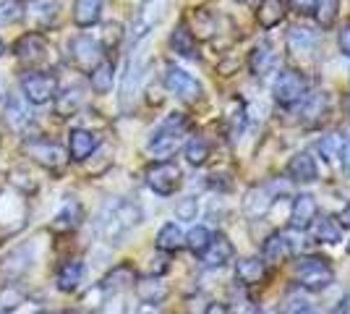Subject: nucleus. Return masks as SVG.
I'll return each instance as SVG.
<instances>
[{
	"label": "nucleus",
	"instance_id": "603ef678",
	"mask_svg": "<svg viewBox=\"0 0 350 314\" xmlns=\"http://www.w3.org/2000/svg\"><path fill=\"white\" fill-rule=\"evenodd\" d=\"M337 223L342 225V228H350V205L340 209V218H337Z\"/></svg>",
	"mask_w": 350,
	"mask_h": 314
},
{
	"label": "nucleus",
	"instance_id": "37998d69",
	"mask_svg": "<svg viewBox=\"0 0 350 314\" xmlns=\"http://www.w3.org/2000/svg\"><path fill=\"white\" fill-rule=\"evenodd\" d=\"M11 183H14L21 194H34V192L40 189L37 181L31 179L27 170H14V173H11Z\"/></svg>",
	"mask_w": 350,
	"mask_h": 314
},
{
	"label": "nucleus",
	"instance_id": "09e8293b",
	"mask_svg": "<svg viewBox=\"0 0 350 314\" xmlns=\"http://www.w3.org/2000/svg\"><path fill=\"white\" fill-rule=\"evenodd\" d=\"M291 3L298 14H311V11H314V5H317V0H291Z\"/></svg>",
	"mask_w": 350,
	"mask_h": 314
},
{
	"label": "nucleus",
	"instance_id": "6e6552de",
	"mask_svg": "<svg viewBox=\"0 0 350 314\" xmlns=\"http://www.w3.org/2000/svg\"><path fill=\"white\" fill-rule=\"evenodd\" d=\"M306 79L298 74V71H280L275 84H272V94H275V103L282 107H295L301 105V100L306 97Z\"/></svg>",
	"mask_w": 350,
	"mask_h": 314
},
{
	"label": "nucleus",
	"instance_id": "5701e85b",
	"mask_svg": "<svg viewBox=\"0 0 350 314\" xmlns=\"http://www.w3.org/2000/svg\"><path fill=\"white\" fill-rule=\"evenodd\" d=\"M31 262H34V244H24V246H18L14 249L11 254L5 257V262L0 265L3 270V275H8V278H21L27 270L31 267Z\"/></svg>",
	"mask_w": 350,
	"mask_h": 314
},
{
	"label": "nucleus",
	"instance_id": "1a4fd4ad",
	"mask_svg": "<svg viewBox=\"0 0 350 314\" xmlns=\"http://www.w3.org/2000/svg\"><path fill=\"white\" fill-rule=\"evenodd\" d=\"M162 81H165L167 92L175 94L178 100H183V103H196V100H202V94H204L202 84H199L189 71H183V68H178V66H167Z\"/></svg>",
	"mask_w": 350,
	"mask_h": 314
},
{
	"label": "nucleus",
	"instance_id": "2eb2a0df",
	"mask_svg": "<svg viewBox=\"0 0 350 314\" xmlns=\"http://www.w3.org/2000/svg\"><path fill=\"white\" fill-rule=\"evenodd\" d=\"M319 218V202L311 194H298L291 205V228L293 231H308Z\"/></svg>",
	"mask_w": 350,
	"mask_h": 314
},
{
	"label": "nucleus",
	"instance_id": "a878e982",
	"mask_svg": "<svg viewBox=\"0 0 350 314\" xmlns=\"http://www.w3.org/2000/svg\"><path fill=\"white\" fill-rule=\"evenodd\" d=\"M167 293H170V288L157 275H149L144 280H136V296H139L142 304H157L160 306L162 301L167 299Z\"/></svg>",
	"mask_w": 350,
	"mask_h": 314
},
{
	"label": "nucleus",
	"instance_id": "ddd939ff",
	"mask_svg": "<svg viewBox=\"0 0 350 314\" xmlns=\"http://www.w3.org/2000/svg\"><path fill=\"white\" fill-rule=\"evenodd\" d=\"M14 53L18 55V60L27 63V66H40V63H44V60L50 58V47H47V42L42 40V34H37V31L24 34V37L16 42Z\"/></svg>",
	"mask_w": 350,
	"mask_h": 314
},
{
	"label": "nucleus",
	"instance_id": "4be33fe9",
	"mask_svg": "<svg viewBox=\"0 0 350 314\" xmlns=\"http://www.w3.org/2000/svg\"><path fill=\"white\" fill-rule=\"evenodd\" d=\"M288 179L295 183H314L319 179V168L317 160L311 157V152H295L288 163Z\"/></svg>",
	"mask_w": 350,
	"mask_h": 314
},
{
	"label": "nucleus",
	"instance_id": "3c124183",
	"mask_svg": "<svg viewBox=\"0 0 350 314\" xmlns=\"http://www.w3.org/2000/svg\"><path fill=\"white\" fill-rule=\"evenodd\" d=\"M329 314H350V293H345L342 299L337 301V304H335V309H332V312H329Z\"/></svg>",
	"mask_w": 350,
	"mask_h": 314
},
{
	"label": "nucleus",
	"instance_id": "4468645a",
	"mask_svg": "<svg viewBox=\"0 0 350 314\" xmlns=\"http://www.w3.org/2000/svg\"><path fill=\"white\" fill-rule=\"evenodd\" d=\"M233 259H235L233 241L228 239L225 233H212V241H209V246H206L204 254H202L204 267H209V270L225 267V265H230Z\"/></svg>",
	"mask_w": 350,
	"mask_h": 314
},
{
	"label": "nucleus",
	"instance_id": "de8ad7c7",
	"mask_svg": "<svg viewBox=\"0 0 350 314\" xmlns=\"http://www.w3.org/2000/svg\"><path fill=\"white\" fill-rule=\"evenodd\" d=\"M167 270H170V262H167L165 257H154V259H152V265H149V272H152V275H157V278H162Z\"/></svg>",
	"mask_w": 350,
	"mask_h": 314
},
{
	"label": "nucleus",
	"instance_id": "4d7b16f0",
	"mask_svg": "<svg viewBox=\"0 0 350 314\" xmlns=\"http://www.w3.org/2000/svg\"><path fill=\"white\" fill-rule=\"evenodd\" d=\"M235 3H243V5H246V3H251V0H235Z\"/></svg>",
	"mask_w": 350,
	"mask_h": 314
},
{
	"label": "nucleus",
	"instance_id": "bf43d9fd",
	"mask_svg": "<svg viewBox=\"0 0 350 314\" xmlns=\"http://www.w3.org/2000/svg\"><path fill=\"white\" fill-rule=\"evenodd\" d=\"M63 314H79V312H63Z\"/></svg>",
	"mask_w": 350,
	"mask_h": 314
},
{
	"label": "nucleus",
	"instance_id": "f03ea898",
	"mask_svg": "<svg viewBox=\"0 0 350 314\" xmlns=\"http://www.w3.org/2000/svg\"><path fill=\"white\" fill-rule=\"evenodd\" d=\"M186 131H189V120H186L183 113L167 116V118L162 120L160 126L152 131L149 142H146V152H149L152 157H157V160H167V157L180 147Z\"/></svg>",
	"mask_w": 350,
	"mask_h": 314
},
{
	"label": "nucleus",
	"instance_id": "680f3d73",
	"mask_svg": "<svg viewBox=\"0 0 350 314\" xmlns=\"http://www.w3.org/2000/svg\"><path fill=\"white\" fill-rule=\"evenodd\" d=\"M0 314H8V312H0Z\"/></svg>",
	"mask_w": 350,
	"mask_h": 314
},
{
	"label": "nucleus",
	"instance_id": "2f4dec72",
	"mask_svg": "<svg viewBox=\"0 0 350 314\" xmlns=\"http://www.w3.org/2000/svg\"><path fill=\"white\" fill-rule=\"evenodd\" d=\"M248 68L254 76H267L272 68H275V53L267 42H259V45L251 50L248 55Z\"/></svg>",
	"mask_w": 350,
	"mask_h": 314
},
{
	"label": "nucleus",
	"instance_id": "8fccbe9b",
	"mask_svg": "<svg viewBox=\"0 0 350 314\" xmlns=\"http://www.w3.org/2000/svg\"><path fill=\"white\" fill-rule=\"evenodd\" d=\"M340 50H342V55L350 58V24L342 27V31H340Z\"/></svg>",
	"mask_w": 350,
	"mask_h": 314
},
{
	"label": "nucleus",
	"instance_id": "c03bdc74",
	"mask_svg": "<svg viewBox=\"0 0 350 314\" xmlns=\"http://www.w3.org/2000/svg\"><path fill=\"white\" fill-rule=\"evenodd\" d=\"M97 314H126V301L118 299V296H110V299L97 309Z\"/></svg>",
	"mask_w": 350,
	"mask_h": 314
},
{
	"label": "nucleus",
	"instance_id": "13d9d810",
	"mask_svg": "<svg viewBox=\"0 0 350 314\" xmlns=\"http://www.w3.org/2000/svg\"><path fill=\"white\" fill-rule=\"evenodd\" d=\"M0 92H3V79H0Z\"/></svg>",
	"mask_w": 350,
	"mask_h": 314
},
{
	"label": "nucleus",
	"instance_id": "412c9836",
	"mask_svg": "<svg viewBox=\"0 0 350 314\" xmlns=\"http://www.w3.org/2000/svg\"><path fill=\"white\" fill-rule=\"evenodd\" d=\"M329 107H332L329 92H314V94H306V97L301 100V120L308 123V126H311V123H321V120L327 118Z\"/></svg>",
	"mask_w": 350,
	"mask_h": 314
},
{
	"label": "nucleus",
	"instance_id": "dca6fc26",
	"mask_svg": "<svg viewBox=\"0 0 350 314\" xmlns=\"http://www.w3.org/2000/svg\"><path fill=\"white\" fill-rule=\"evenodd\" d=\"M272 205H275V194L269 192V186H254L243 196L241 209H243L246 220H262V218H267V212L272 209Z\"/></svg>",
	"mask_w": 350,
	"mask_h": 314
},
{
	"label": "nucleus",
	"instance_id": "b1692460",
	"mask_svg": "<svg viewBox=\"0 0 350 314\" xmlns=\"http://www.w3.org/2000/svg\"><path fill=\"white\" fill-rule=\"evenodd\" d=\"M133 283H136V270H133V265H129V262L113 267L103 280H100V285L105 288L107 296H116V293H120L123 288H129V285H133Z\"/></svg>",
	"mask_w": 350,
	"mask_h": 314
},
{
	"label": "nucleus",
	"instance_id": "7c9ffc66",
	"mask_svg": "<svg viewBox=\"0 0 350 314\" xmlns=\"http://www.w3.org/2000/svg\"><path fill=\"white\" fill-rule=\"evenodd\" d=\"M27 11H29V18L37 24V27H50L55 18H58V11H60V5H58V0H31L29 5H27Z\"/></svg>",
	"mask_w": 350,
	"mask_h": 314
},
{
	"label": "nucleus",
	"instance_id": "0eeeda50",
	"mask_svg": "<svg viewBox=\"0 0 350 314\" xmlns=\"http://www.w3.org/2000/svg\"><path fill=\"white\" fill-rule=\"evenodd\" d=\"M144 74H146L144 55L136 50V53H131L129 63H126V74H123V84H120V105H123V110H131L133 103L139 100L142 84H144Z\"/></svg>",
	"mask_w": 350,
	"mask_h": 314
},
{
	"label": "nucleus",
	"instance_id": "79ce46f5",
	"mask_svg": "<svg viewBox=\"0 0 350 314\" xmlns=\"http://www.w3.org/2000/svg\"><path fill=\"white\" fill-rule=\"evenodd\" d=\"M196 215H199V199H196V196H186V199H180V202L175 205V218L183 220V223L196 220Z\"/></svg>",
	"mask_w": 350,
	"mask_h": 314
},
{
	"label": "nucleus",
	"instance_id": "58836bf2",
	"mask_svg": "<svg viewBox=\"0 0 350 314\" xmlns=\"http://www.w3.org/2000/svg\"><path fill=\"white\" fill-rule=\"evenodd\" d=\"M337 11H340V0H317L314 14H317V21H319L321 29H329L335 24Z\"/></svg>",
	"mask_w": 350,
	"mask_h": 314
},
{
	"label": "nucleus",
	"instance_id": "864d4df0",
	"mask_svg": "<svg viewBox=\"0 0 350 314\" xmlns=\"http://www.w3.org/2000/svg\"><path fill=\"white\" fill-rule=\"evenodd\" d=\"M133 314H160V306L157 304H142Z\"/></svg>",
	"mask_w": 350,
	"mask_h": 314
},
{
	"label": "nucleus",
	"instance_id": "20e7f679",
	"mask_svg": "<svg viewBox=\"0 0 350 314\" xmlns=\"http://www.w3.org/2000/svg\"><path fill=\"white\" fill-rule=\"evenodd\" d=\"M167 5L170 0H142L139 11L131 21V42L139 45L144 37H149V31L160 24L165 14H167Z\"/></svg>",
	"mask_w": 350,
	"mask_h": 314
},
{
	"label": "nucleus",
	"instance_id": "7ed1b4c3",
	"mask_svg": "<svg viewBox=\"0 0 350 314\" xmlns=\"http://www.w3.org/2000/svg\"><path fill=\"white\" fill-rule=\"evenodd\" d=\"M295 283L304 291L319 293V291H327L335 283V270L324 257H306L295 265Z\"/></svg>",
	"mask_w": 350,
	"mask_h": 314
},
{
	"label": "nucleus",
	"instance_id": "aec40b11",
	"mask_svg": "<svg viewBox=\"0 0 350 314\" xmlns=\"http://www.w3.org/2000/svg\"><path fill=\"white\" fill-rule=\"evenodd\" d=\"M84 220V207H81V202L79 199H73L68 196L60 209L55 212V218H53V231H58V233H71L76 231L79 225Z\"/></svg>",
	"mask_w": 350,
	"mask_h": 314
},
{
	"label": "nucleus",
	"instance_id": "f704fd0d",
	"mask_svg": "<svg viewBox=\"0 0 350 314\" xmlns=\"http://www.w3.org/2000/svg\"><path fill=\"white\" fill-rule=\"evenodd\" d=\"M317 231L314 236L319 244H327V246H335V244H342V225L337 223L335 218H317Z\"/></svg>",
	"mask_w": 350,
	"mask_h": 314
},
{
	"label": "nucleus",
	"instance_id": "c756f323",
	"mask_svg": "<svg viewBox=\"0 0 350 314\" xmlns=\"http://www.w3.org/2000/svg\"><path fill=\"white\" fill-rule=\"evenodd\" d=\"M319 45V37L306 27H295L288 31V53L293 55H311Z\"/></svg>",
	"mask_w": 350,
	"mask_h": 314
},
{
	"label": "nucleus",
	"instance_id": "f3484780",
	"mask_svg": "<svg viewBox=\"0 0 350 314\" xmlns=\"http://www.w3.org/2000/svg\"><path fill=\"white\" fill-rule=\"evenodd\" d=\"M97 147H100V139L89 129H73L71 136H68V157L73 163H87L89 157L97 152Z\"/></svg>",
	"mask_w": 350,
	"mask_h": 314
},
{
	"label": "nucleus",
	"instance_id": "ea45409f",
	"mask_svg": "<svg viewBox=\"0 0 350 314\" xmlns=\"http://www.w3.org/2000/svg\"><path fill=\"white\" fill-rule=\"evenodd\" d=\"M340 147H342V136H337V134L324 136L319 142V152H321V157H324V163L335 165L337 157H340Z\"/></svg>",
	"mask_w": 350,
	"mask_h": 314
},
{
	"label": "nucleus",
	"instance_id": "9b49d317",
	"mask_svg": "<svg viewBox=\"0 0 350 314\" xmlns=\"http://www.w3.org/2000/svg\"><path fill=\"white\" fill-rule=\"evenodd\" d=\"M68 53H71L73 66H76L79 71H87V74L94 68V66L103 63V45H100L94 37H89V34L73 37Z\"/></svg>",
	"mask_w": 350,
	"mask_h": 314
},
{
	"label": "nucleus",
	"instance_id": "473e14b6",
	"mask_svg": "<svg viewBox=\"0 0 350 314\" xmlns=\"http://www.w3.org/2000/svg\"><path fill=\"white\" fill-rule=\"evenodd\" d=\"M89 84H92V90L97 92V94H107V92L113 90V84H116V68H113V63L103 60L100 66H94L89 71Z\"/></svg>",
	"mask_w": 350,
	"mask_h": 314
},
{
	"label": "nucleus",
	"instance_id": "49530a36",
	"mask_svg": "<svg viewBox=\"0 0 350 314\" xmlns=\"http://www.w3.org/2000/svg\"><path fill=\"white\" fill-rule=\"evenodd\" d=\"M337 163H340V168H342V173H345V176H350V139H345V142H342Z\"/></svg>",
	"mask_w": 350,
	"mask_h": 314
},
{
	"label": "nucleus",
	"instance_id": "9d476101",
	"mask_svg": "<svg viewBox=\"0 0 350 314\" xmlns=\"http://www.w3.org/2000/svg\"><path fill=\"white\" fill-rule=\"evenodd\" d=\"M24 152H27V157H31L34 163L47 170H60V168H66V160H68V152L60 144L44 142V139H29L24 144Z\"/></svg>",
	"mask_w": 350,
	"mask_h": 314
},
{
	"label": "nucleus",
	"instance_id": "5fc2aeb1",
	"mask_svg": "<svg viewBox=\"0 0 350 314\" xmlns=\"http://www.w3.org/2000/svg\"><path fill=\"white\" fill-rule=\"evenodd\" d=\"M256 314H278L275 309H264V312H256Z\"/></svg>",
	"mask_w": 350,
	"mask_h": 314
},
{
	"label": "nucleus",
	"instance_id": "6ab92c4d",
	"mask_svg": "<svg viewBox=\"0 0 350 314\" xmlns=\"http://www.w3.org/2000/svg\"><path fill=\"white\" fill-rule=\"evenodd\" d=\"M293 254H295V246H293V241L288 236H282V233L267 236L262 246V259L267 265H285V262L293 259Z\"/></svg>",
	"mask_w": 350,
	"mask_h": 314
},
{
	"label": "nucleus",
	"instance_id": "423d86ee",
	"mask_svg": "<svg viewBox=\"0 0 350 314\" xmlns=\"http://www.w3.org/2000/svg\"><path fill=\"white\" fill-rule=\"evenodd\" d=\"M21 92L29 105H44L58 94V79L47 71H29L21 76Z\"/></svg>",
	"mask_w": 350,
	"mask_h": 314
},
{
	"label": "nucleus",
	"instance_id": "4c0bfd02",
	"mask_svg": "<svg viewBox=\"0 0 350 314\" xmlns=\"http://www.w3.org/2000/svg\"><path fill=\"white\" fill-rule=\"evenodd\" d=\"M209 241H212V231H209L206 225H196V228H191L189 233H186V246H189V252L193 257L204 254Z\"/></svg>",
	"mask_w": 350,
	"mask_h": 314
},
{
	"label": "nucleus",
	"instance_id": "c9c22d12",
	"mask_svg": "<svg viewBox=\"0 0 350 314\" xmlns=\"http://www.w3.org/2000/svg\"><path fill=\"white\" fill-rule=\"evenodd\" d=\"M170 47L180 58H196V37L186 27H175L170 34Z\"/></svg>",
	"mask_w": 350,
	"mask_h": 314
},
{
	"label": "nucleus",
	"instance_id": "72a5a7b5",
	"mask_svg": "<svg viewBox=\"0 0 350 314\" xmlns=\"http://www.w3.org/2000/svg\"><path fill=\"white\" fill-rule=\"evenodd\" d=\"M256 18L264 29H275L280 21L285 18V3L282 0H262L259 3V11H256Z\"/></svg>",
	"mask_w": 350,
	"mask_h": 314
},
{
	"label": "nucleus",
	"instance_id": "f257e3e1",
	"mask_svg": "<svg viewBox=\"0 0 350 314\" xmlns=\"http://www.w3.org/2000/svg\"><path fill=\"white\" fill-rule=\"evenodd\" d=\"M144 223V212L133 199H113L97 215V236L107 246H120L126 236Z\"/></svg>",
	"mask_w": 350,
	"mask_h": 314
},
{
	"label": "nucleus",
	"instance_id": "f8f14e48",
	"mask_svg": "<svg viewBox=\"0 0 350 314\" xmlns=\"http://www.w3.org/2000/svg\"><path fill=\"white\" fill-rule=\"evenodd\" d=\"M5 123H8V129L14 131V134H21L27 136L29 131H34V113H31L29 103L24 100V97H18V94H11L8 100H5Z\"/></svg>",
	"mask_w": 350,
	"mask_h": 314
},
{
	"label": "nucleus",
	"instance_id": "a211bd4d",
	"mask_svg": "<svg viewBox=\"0 0 350 314\" xmlns=\"http://www.w3.org/2000/svg\"><path fill=\"white\" fill-rule=\"evenodd\" d=\"M269 278L267 272V262L256 259V257H243L235 262V280L243 285V288H254V285H262Z\"/></svg>",
	"mask_w": 350,
	"mask_h": 314
},
{
	"label": "nucleus",
	"instance_id": "cd10ccee",
	"mask_svg": "<svg viewBox=\"0 0 350 314\" xmlns=\"http://www.w3.org/2000/svg\"><path fill=\"white\" fill-rule=\"evenodd\" d=\"M84 105V90L81 87H68L55 94V116L58 118H71Z\"/></svg>",
	"mask_w": 350,
	"mask_h": 314
},
{
	"label": "nucleus",
	"instance_id": "c85d7f7f",
	"mask_svg": "<svg viewBox=\"0 0 350 314\" xmlns=\"http://www.w3.org/2000/svg\"><path fill=\"white\" fill-rule=\"evenodd\" d=\"M84 275H87V267H84V262H79V259H71V262H66V265L58 270L55 285H58V291H63V293H71V291H76V288L81 285Z\"/></svg>",
	"mask_w": 350,
	"mask_h": 314
},
{
	"label": "nucleus",
	"instance_id": "a18cd8bd",
	"mask_svg": "<svg viewBox=\"0 0 350 314\" xmlns=\"http://www.w3.org/2000/svg\"><path fill=\"white\" fill-rule=\"evenodd\" d=\"M285 314H311V304L306 299H288Z\"/></svg>",
	"mask_w": 350,
	"mask_h": 314
},
{
	"label": "nucleus",
	"instance_id": "a19ab883",
	"mask_svg": "<svg viewBox=\"0 0 350 314\" xmlns=\"http://www.w3.org/2000/svg\"><path fill=\"white\" fill-rule=\"evenodd\" d=\"M24 16V5L21 0H0V24H14Z\"/></svg>",
	"mask_w": 350,
	"mask_h": 314
},
{
	"label": "nucleus",
	"instance_id": "393cba45",
	"mask_svg": "<svg viewBox=\"0 0 350 314\" xmlns=\"http://www.w3.org/2000/svg\"><path fill=\"white\" fill-rule=\"evenodd\" d=\"M154 246H157V252H162V254H178L186 246V233L180 231L178 223H165L157 231Z\"/></svg>",
	"mask_w": 350,
	"mask_h": 314
},
{
	"label": "nucleus",
	"instance_id": "6e6d98bb",
	"mask_svg": "<svg viewBox=\"0 0 350 314\" xmlns=\"http://www.w3.org/2000/svg\"><path fill=\"white\" fill-rule=\"evenodd\" d=\"M3 53H5V42H3V40H0V55H3Z\"/></svg>",
	"mask_w": 350,
	"mask_h": 314
},
{
	"label": "nucleus",
	"instance_id": "e433bc0d",
	"mask_svg": "<svg viewBox=\"0 0 350 314\" xmlns=\"http://www.w3.org/2000/svg\"><path fill=\"white\" fill-rule=\"evenodd\" d=\"M183 155H186L189 165H193V168H202V165L209 160L212 147H209V142H206L204 136H191L189 142H186V147H183Z\"/></svg>",
	"mask_w": 350,
	"mask_h": 314
},
{
	"label": "nucleus",
	"instance_id": "bb28decb",
	"mask_svg": "<svg viewBox=\"0 0 350 314\" xmlns=\"http://www.w3.org/2000/svg\"><path fill=\"white\" fill-rule=\"evenodd\" d=\"M103 16V0H73V24L89 29Z\"/></svg>",
	"mask_w": 350,
	"mask_h": 314
},
{
	"label": "nucleus",
	"instance_id": "39448f33",
	"mask_svg": "<svg viewBox=\"0 0 350 314\" xmlns=\"http://www.w3.org/2000/svg\"><path fill=\"white\" fill-rule=\"evenodd\" d=\"M146 186L160 196H173L183 186V173L180 168L170 160H160L152 168H146Z\"/></svg>",
	"mask_w": 350,
	"mask_h": 314
},
{
	"label": "nucleus",
	"instance_id": "052dcab7",
	"mask_svg": "<svg viewBox=\"0 0 350 314\" xmlns=\"http://www.w3.org/2000/svg\"><path fill=\"white\" fill-rule=\"evenodd\" d=\"M37 314H47V312H37Z\"/></svg>",
	"mask_w": 350,
	"mask_h": 314
}]
</instances>
